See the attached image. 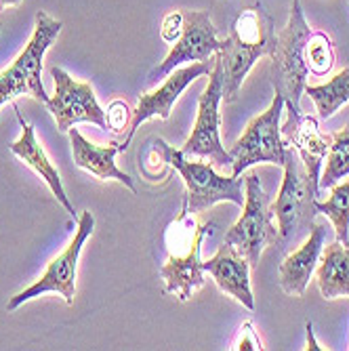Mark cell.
<instances>
[{"mask_svg": "<svg viewBox=\"0 0 349 351\" xmlns=\"http://www.w3.org/2000/svg\"><path fill=\"white\" fill-rule=\"evenodd\" d=\"M61 27L63 23L59 19H53L45 11L36 13V25L29 43L11 66L0 72V108L19 95H29L40 104L49 101V95L43 86V59L59 36Z\"/></svg>", "mask_w": 349, "mask_h": 351, "instance_id": "277c9868", "label": "cell"}, {"mask_svg": "<svg viewBox=\"0 0 349 351\" xmlns=\"http://www.w3.org/2000/svg\"><path fill=\"white\" fill-rule=\"evenodd\" d=\"M183 34V9L179 11H171L165 19H163V27H160V38L169 45H175Z\"/></svg>", "mask_w": 349, "mask_h": 351, "instance_id": "d4e9b609", "label": "cell"}, {"mask_svg": "<svg viewBox=\"0 0 349 351\" xmlns=\"http://www.w3.org/2000/svg\"><path fill=\"white\" fill-rule=\"evenodd\" d=\"M284 110V97L276 93L272 106L252 118L246 126L244 135L230 147L232 162V177H240L248 167L259 162L284 167L287 160V143L282 141L280 131V116Z\"/></svg>", "mask_w": 349, "mask_h": 351, "instance_id": "ba28073f", "label": "cell"}, {"mask_svg": "<svg viewBox=\"0 0 349 351\" xmlns=\"http://www.w3.org/2000/svg\"><path fill=\"white\" fill-rule=\"evenodd\" d=\"M303 93L309 95V99L315 104V112H318L320 120L333 118L343 106L349 104V68H343L326 84H305Z\"/></svg>", "mask_w": 349, "mask_h": 351, "instance_id": "ffe728a7", "label": "cell"}, {"mask_svg": "<svg viewBox=\"0 0 349 351\" xmlns=\"http://www.w3.org/2000/svg\"><path fill=\"white\" fill-rule=\"evenodd\" d=\"M349 175V124L330 135V145L326 152V167L320 173L318 189H330L335 183Z\"/></svg>", "mask_w": 349, "mask_h": 351, "instance_id": "7402d4cb", "label": "cell"}, {"mask_svg": "<svg viewBox=\"0 0 349 351\" xmlns=\"http://www.w3.org/2000/svg\"><path fill=\"white\" fill-rule=\"evenodd\" d=\"M202 269L213 276L221 291L234 297L246 309H255V297L250 291V265L232 244H221L213 257L202 263Z\"/></svg>", "mask_w": 349, "mask_h": 351, "instance_id": "2e32d148", "label": "cell"}, {"mask_svg": "<svg viewBox=\"0 0 349 351\" xmlns=\"http://www.w3.org/2000/svg\"><path fill=\"white\" fill-rule=\"evenodd\" d=\"M21 0H0V11H5L7 7H17Z\"/></svg>", "mask_w": 349, "mask_h": 351, "instance_id": "83f0119b", "label": "cell"}, {"mask_svg": "<svg viewBox=\"0 0 349 351\" xmlns=\"http://www.w3.org/2000/svg\"><path fill=\"white\" fill-rule=\"evenodd\" d=\"M93 228H95V217L91 210H84L78 219V230H76L72 242L66 246V250L49 263V267L40 276V280H36L29 289H25L9 299L7 311H15L19 305H23L25 301L34 299V297H40L43 293H57L63 297V301L68 305H72L76 299V276H78L80 252H82L84 242L91 238Z\"/></svg>", "mask_w": 349, "mask_h": 351, "instance_id": "30bf717a", "label": "cell"}, {"mask_svg": "<svg viewBox=\"0 0 349 351\" xmlns=\"http://www.w3.org/2000/svg\"><path fill=\"white\" fill-rule=\"evenodd\" d=\"M315 210L330 219L337 242L349 246V179L335 183L324 202L315 200Z\"/></svg>", "mask_w": 349, "mask_h": 351, "instance_id": "44dd1931", "label": "cell"}, {"mask_svg": "<svg viewBox=\"0 0 349 351\" xmlns=\"http://www.w3.org/2000/svg\"><path fill=\"white\" fill-rule=\"evenodd\" d=\"M68 133H70L72 156H74L76 167L88 171L91 175H95L101 181L114 179V181L122 183L126 189H131L133 194H137V187H135L133 179L116 167V154L122 152V145H118V143H108V145L91 143L88 139H84L78 133V129H74V126Z\"/></svg>", "mask_w": 349, "mask_h": 351, "instance_id": "e0dca14e", "label": "cell"}, {"mask_svg": "<svg viewBox=\"0 0 349 351\" xmlns=\"http://www.w3.org/2000/svg\"><path fill=\"white\" fill-rule=\"evenodd\" d=\"M305 61H307L309 74H313V76L322 78L333 72L337 53H335V43L326 32H311V36L307 40Z\"/></svg>", "mask_w": 349, "mask_h": 351, "instance_id": "603a6c76", "label": "cell"}, {"mask_svg": "<svg viewBox=\"0 0 349 351\" xmlns=\"http://www.w3.org/2000/svg\"><path fill=\"white\" fill-rule=\"evenodd\" d=\"M158 141H160L169 167L181 175L187 187L185 198L192 213L200 215L217 202H232L236 206L244 204V177L217 175L210 162H192L181 149L171 147L165 139L158 137Z\"/></svg>", "mask_w": 349, "mask_h": 351, "instance_id": "52a82bcc", "label": "cell"}, {"mask_svg": "<svg viewBox=\"0 0 349 351\" xmlns=\"http://www.w3.org/2000/svg\"><path fill=\"white\" fill-rule=\"evenodd\" d=\"M274 19L265 5L257 0L244 9L232 23L230 34L221 40L219 59L224 63V101L234 104L240 86L259 57H272L276 51Z\"/></svg>", "mask_w": 349, "mask_h": 351, "instance_id": "6da1fadb", "label": "cell"}, {"mask_svg": "<svg viewBox=\"0 0 349 351\" xmlns=\"http://www.w3.org/2000/svg\"><path fill=\"white\" fill-rule=\"evenodd\" d=\"M17 118H19V124H21L23 133H21V137H19L17 141H13V143L9 145V149H11L17 158H21V160H23L32 171H34L49 187H51V191H53V196L57 198V202L68 210L70 217H74L76 210H74L70 198L66 196V189H63V185H61V179H59L57 169L53 167V162L49 160L47 152L43 149V145H40L38 139H36L34 126L27 124V122L21 118L19 112H17Z\"/></svg>", "mask_w": 349, "mask_h": 351, "instance_id": "ac0fdd59", "label": "cell"}, {"mask_svg": "<svg viewBox=\"0 0 349 351\" xmlns=\"http://www.w3.org/2000/svg\"><path fill=\"white\" fill-rule=\"evenodd\" d=\"M311 27L305 21L303 7L299 0H293L291 15L284 29L276 38V51L272 53L269 82L274 90L284 97V106H293L301 110V95L307 80V40L311 36Z\"/></svg>", "mask_w": 349, "mask_h": 351, "instance_id": "3957f363", "label": "cell"}, {"mask_svg": "<svg viewBox=\"0 0 349 351\" xmlns=\"http://www.w3.org/2000/svg\"><path fill=\"white\" fill-rule=\"evenodd\" d=\"M131 118H133V110H129L124 101H112L110 108H108V129L114 133V135H120L124 131H129V124H131Z\"/></svg>", "mask_w": 349, "mask_h": 351, "instance_id": "cb8c5ba5", "label": "cell"}, {"mask_svg": "<svg viewBox=\"0 0 349 351\" xmlns=\"http://www.w3.org/2000/svg\"><path fill=\"white\" fill-rule=\"evenodd\" d=\"M305 335H307V351H322L324 347L318 343V341H315V337H313V324L311 322H307L305 324Z\"/></svg>", "mask_w": 349, "mask_h": 351, "instance_id": "4316f807", "label": "cell"}, {"mask_svg": "<svg viewBox=\"0 0 349 351\" xmlns=\"http://www.w3.org/2000/svg\"><path fill=\"white\" fill-rule=\"evenodd\" d=\"M213 57L215 63L208 74V84L200 95L196 124L192 129V135H189V139L181 147V152L185 156L206 158L213 167H226L234 162V158L221 145V137H219V122H221L219 106L224 101V63L219 59V51Z\"/></svg>", "mask_w": 349, "mask_h": 351, "instance_id": "9c48e42d", "label": "cell"}, {"mask_svg": "<svg viewBox=\"0 0 349 351\" xmlns=\"http://www.w3.org/2000/svg\"><path fill=\"white\" fill-rule=\"evenodd\" d=\"M208 223L198 221L196 213L189 210L187 198L181 200V210L169 226L165 242L169 259L160 269L165 280V293L185 303L192 299L194 291L204 286V269L200 261V244L208 232Z\"/></svg>", "mask_w": 349, "mask_h": 351, "instance_id": "7a4b0ae2", "label": "cell"}, {"mask_svg": "<svg viewBox=\"0 0 349 351\" xmlns=\"http://www.w3.org/2000/svg\"><path fill=\"white\" fill-rule=\"evenodd\" d=\"M221 49L217 38V27L213 25L206 11H183V34L173 45L171 53L163 63L149 72L147 82H158L167 78L181 63L187 61H208Z\"/></svg>", "mask_w": 349, "mask_h": 351, "instance_id": "7c38bea8", "label": "cell"}, {"mask_svg": "<svg viewBox=\"0 0 349 351\" xmlns=\"http://www.w3.org/2000/svg\"><path fill=\"white\" fill-rule=\"evenodd\" d=\"M313 274L324 299L349 297V246H343L337 240L324 246Z\"/></svg>", "mask_w": 349, "mask_h": 351, "instance_id": "d6986e66", "label": "cell"}, {"mask_svg": "<svg viewBox=\"0 0 349 351\" xmlns=\"http://www.w3.org/2000/svg\"><path fill=\"white\" fill-rule=\"evenodd\" d=\"M228 244H232L250 267H257L265 246L282 244L280 232L274 226V213L269 208V198L257 173L244 177V204L240 219L226 234Z\"/></svg>", "mask_w": 349, "mask_h": 351, "instance_id": "5b68a950", "label": "cell"}, {"mask_svg": "<svg viewBox=\"0 0 349 351\" xmlns=\"http://www.w3.org/2000/svg\"><path fill=\"white\" fill-rule=\"evenodd\" d=\"M213 63H215V57H210L208 61H196L192 66H185V68H179V70H173L165 82L158 86L156 90L152 93H145L139 97V104L137 108L133 110V118H131V124H129V131H126V139L122 143V152L129 147L131 139L135 137L137 129L149 118H160V120H169L171 118V112L179 99V95L192 84L196 78L204 76V74H210L213 70Z\"/></svg>", "mask_w": 349, "mask_h": 351, "instance_id": "4fadbf2b", "label": "cell"}, {"mask_svg": "<svg viewBox=\"0 0 349 351\" xmlns=\"http://www.w3.org/2000/svg\"><path fill=\"white\" fill-rule=\"evenodd\" d=\"M232 349H238V351H259L263 349L257 332H255V326H252V322H244L240 326V332H238V341L234 343Z\"/></svg>", "mask_w": 349, "mask_h": 351, "instance_id": "484cf974", "label": "cell"}, {"mask_svg": "<svg viewBox=\"0 0 349 351\" xmlns=\"http://www.w3.org/2000/svg\"><path fill=\"white\" fill-rule=\"evenodd\" d=\"M51 76L55 80V95L45 104L57 122V131L68 133L78 122L97 124L99 129L108 131L106 112L101 110L95 90L88 82L74 80L66 70L51 68Z\"/></svg>", "mask_w": 349, "mask_h": 351, "instance_id": "8fae6325", "label": "cell"}, {"mask_svg": "<svg viewBox=\"0 0 349 351\" xmlns=\"http://www.w3.org/2000/svg\"><path fill=\"white\" fill-rule=\"evenodd\" d=\"M324 242H326V226L313 219L309 236L305 238V242L280 263L278 274H280V286L284 293L291 297L305 295V289L315 271V265L320 261Z\"/></svg>", "mask_w": 349, "mask_h": 351, "instance_id": "9a60e30c", "label": "cell"}, {"mask_svg": "<svg viewBox=\"0 0 349 351\" xmlns=\"http://www.w3.org/2000/svg\"><path fill=\"white\" fill-rule=\"evenodd\" d=\"M0 29H3V25H0Z\"/></svg>", "mask_w": 349, "mask_h": 351, "instance_id": "f1b7e54d", "label": "cell"}, {"mask_svg": "<svg viewBox=\"0 0 349 351\" xmlns=\"http://www.w3.org/2000/svg\"><path fill=\"white\" fill-rule=\"evenodd\" d=\"M320 191L315 189L303 169V162L295 147H287L284 160V179L276 200L269 204L276 221L282 244L293 242L303 230L311 228L315 219V200Z\"/></svg>", "mask_w": 349, "mask_h": 351, "instance_id": "8992f818", "label": "cell"}, {"mask_svg": "<svg viewBox=\"0 0 349 351\" xmlns=\"http://www.w3.org/2000/svg\"><path fill=\"white\" fill-rule=\"evenodd\" d=\"M287 110H289L287 122L280 126L282 141L291 147H295L311 185L318 189L322 162H324L328 145H330V135H324L320 131L318 120H315L313 116H303L301 110L293 108V106H287Z\"/></svg>", "mask_w": 349, "mask_h": 351, "instance_id": "5bb4252c", "label": "cell"}]
</instances>
